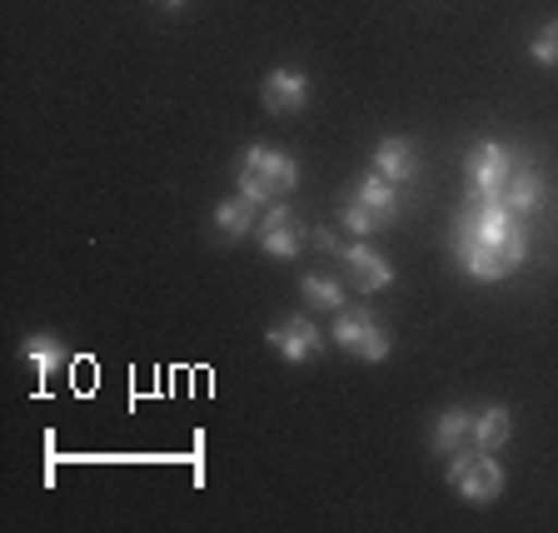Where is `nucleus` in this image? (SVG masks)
I'll list each match as a JSON object with an SVG mask.
<instances>
[{"label": "nucleus", "mask_w": 558, "mask_h": 533, "mask_svg": "<svg viewBox=\"0 0 558 533\" xmlns=\"http://www.w3.org/2000/svg\"><path fill=\"white\" fill-rule=\"evenodd\" d=\"M449 250H453V259L474 279H484V284L509 279L513 269L529 259V240H523L519 215H513L509 205H499V199H478V195H469V209L459 215V225H453Z\"/></svg>", "instance_id": "nucleus-1"}, {"label": "nucleus", "mask_w": 558, "mask_h": 533, "mask_svg": "<svg viewBox=\"0 0 558 533\" xmlns=\"http://www.w3.org/2000/svg\"><path fill=\"white\" fill-rule=\"evenodd\" d=\"M300 185V165L294 155L275 150V145H250L240 155V195L255 199V205H279Z\"/></svg>", "instance_id": "nucleus-2"}, {"label": "nucleus", "mask_w": 558, "mask_h": 533, "mask_svg": "<svg viewBox=\"0 0 558 533\" xmlns=\"http://www.w3.org/2000/svg\"><path fill=\"white\" fill-rule=\"evenodd\" d=\"M395 215H399V185H389V180L374 170L339 199V220H344L349 234H360V240L384 230V225H395Z\"/></svg>", "instance_id": "nucleus-3"}, {"label": "nucleus", "mask_w": 558, "mask_h": 533, "mask_svg": "<svg viewBox=\"0 0 558 533\" xmlns=\"http://www.w3.org/2000/svg\"><path fill=\"white\" fill-rule=\"evenodd\" d=\"M335 344L344 349L349 360L384 364V360H389V349H395V339H389V329H384L369 310H339V319H335Z\"/></svg>", "instance_id": "nucleus-4"}, {"label": "nucleus", "mask_w": 558, "mask_h": 533, "mask_svg": "<svg viewBox=\"0 0 558 533\" xmlns=\"http://www.w3.org/2000/svg\"><path fill=\"white\" fill-rule=\"evenodd\" d=\"M449 488L459 494V499L469 504H494L504 494V469L494 453L474 449V453H459L449 464Z\"/></svg>", "instance_id": "nucleus-5"}, {"label": "nucleus", "mask_w": 558, "mask_h": 533, "mask_svg": "<svg viewBox=\"0 0 558 533\" xmlns=\"http://www.w3.org/2000/svg\"><path fill=\"white\" fill-rule=\"evenodd\" d=\"M519 150H509V145H499V140H484V145H474L469 150V195L478 199H499V190L513 180V170H519Z\"/></svg>", "instance_id": "nucleus-6"}, {"label": "nucleus", "mask_w": 558, "mask_h": 533, "mask_svg": "<svg viewBox=\"0 0 558 533\" xmlns=\"http://www.w3.org/2000/svg\"><path fill=\"white\" fill-rule=\"evenodd\" d=\"M259 244H265V255L275 259H294L310 244V230L300 225V215H294L290 205H269V215L259 220Z\"/></svg>", "instance_id": "nucleus-7"}, {"label": "nucleus", "mask_w": 558, "mask_h": 533, "mask_svg": "<svg viewBox=\"0 0 558 533\" xmlns=\"http://www.w3.org/2000/svg\"><path fill=\"white\" fill-rule=\"evenodd\" d=\"M269 349H275L284 364H310L319 349H325V335H319V325L314 319H284V325H269Z\"/></svg>", "instance_id": "nucleus-8"}, {"label": "nucleus", "mask_w": 558, "mask_h": 533, "mask_svg": "<svg viewBox=\"0 0 558 533\" xmlns=\"http://www.w3.org/2000/svg\"><path fill=\"white\" fill-rule=\"evenodd\" d=\"M339 259H344L349 284H354V290L379 294V290H389V284H395V265H389L379 250H369V244H344V250H339Z\"/></svg>", "instance_id": "nucleus-9"}, {"label": "nucleus", "mask_w": 558, "mask_h": 533, "mask_svg": "<svg viewBox=\"0 0 558 533\" xmlns=\"http://www.w3.org/2000/svg\"><path fill=\"white\" fill-rule=\"evenodd\" d=\"M259 100H265L269 116H300L310 105V75L304 70H269Z\"/></svg>", "instance_id": "nucleus-10"}, {"label": "nucleus", "mask_w": 558, "mask_h": 533, "mask_svg": "<svg viewBox=\"0 0 558 533\" xmlns=\"http://www.w3.org/2000/svg\"><path fill=\"white\" fill-rule=\"evenodd\" d=\"M374 174H384L389 185H409L418 174V160H414V145L399 135L379 140V150H374Z\"/></svg>", "instance_id": "nucleus-11"}, {"label": "nucleus", "mask_w": 558, "mask_h": 533, "mask_svg": "<svg viewBox=\"0 0 558 533\" xmlns=\"http://www.w3.org/2000/svg\"><path fill=\"white\" fill-rule=\"evenodd\" d=\"M499 205H509L513 215H529V209L544 205V180H538V170L519 165V170H513V180L499 190Z\"/></svg>", "instance_id": "nucleus-12"}, {"label": "nucleus", "mask_w": 558, "mask_h": 533, "mask_svg": "<svg viewBox=\"0 0 558 533\" xmlns=\"http://www.w3.org/2000/svg\"><path fill=\"white\" fill-rule=\"evenodd\" d=\"M509 434H513V414H509L504 404H494V409H484V414H474V449L499 453L504 444H509Z\"/></svg>", "instance_id": "nucleus-13"}, {"label": "nucleus", "mask_w": 558, "mask_h": 533, "mask_svg": "<svg viewBox=\"0 0 558 533\" xmlns=\"http://www.w3.org/2000/svg\"><path fill=\"white\" fill-rule=\"evenodd\" d=\"M215 230H220L225 240H244V234L255 230V199H244V195L220 199V205H215Z\"/></svg>", "instance_id": "nucleus-14"}, {"label": "nucleus", "mask_w": 558, "mask_h": 533, "mask_svg": "<svg viewBox=\"0 0 558 533\" xmlns=\"http://www.w3.org/2000/svg\"><path fill=\"white\" fill-rule=\"evenodd\" d=\"M474 439V414L469 409H444L439 424H434V449L439 453H453L459 444Z\"/></svg>", "instance_id": "nucleus-15"}, {"label": "nucleus", "mask_w": 558, "mask_h": 533, "mask_svg": "<svg viewBox=\"0 0 558 533\" xmlns=\"http://www.w3.org/2000/svg\"><path fill=\"white\" fill-rule=\"evenodd\" d=\"M21 354H25V364H31L40 379H46V374H56V370H65V349H60L50 335H31Z\"/></svg>", "instance_id": "nucleus-16"}, {"label": "nucleus", "mask_w": 558, "mask_h": 533, "mask_svg": "<svg viewBox=\"0 0 558 533\" xmlns=\"http://www.w3.org/2000/svg\"><path fill=\"white\" fill-rule=\"evenodd\" d=\"M304 300L314 304V310H344V284H339V279H329V275H304Z\"/></svg>", "instance_id": "nucleus-17"}, {"label": "nucleus", "mask_w": 558, "mask_h": 533, "mask_svg": "<svg viewBox=\"0 0 558 533\" xmlns=\"http://www.w3.org/2000/svg\"><path fill=\"white\" fill-rule=\"evenodd\" d=\"M529 56H534V65H544V70L558 65V21H548L544 31L529 40Z\"/></svg>", "instance_id": "nucleus-18"}, {"label": "nucleus", "mask_w": 558, "mask_h": 533, "mask_svg": "<svg viewBox=\"0 0 558 533\" xmlns=\"http://www.w3.org/2000/svg\"><path fill=\"white\" fill-rule=\"evenodd\" d=\"M160 11H185V0H155Z\"/></svg>", "instance_id": "nucleus-19"}]
</instances>
